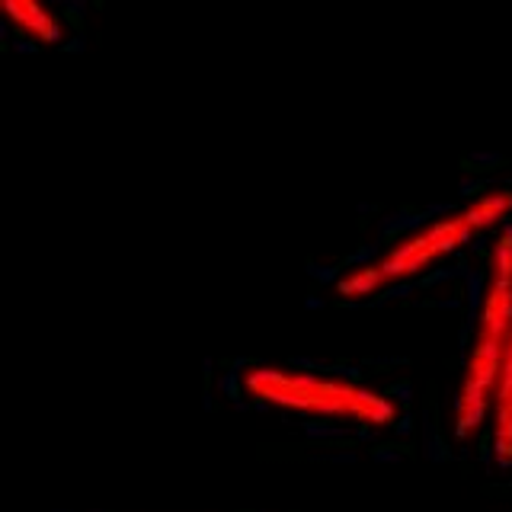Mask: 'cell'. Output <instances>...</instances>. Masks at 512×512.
<instances>
[{"mask_svg": "<svg viewBox=\"0 0 512 512\" xmlns=\"http://www.w3.org/2000/svg\"><path fill=\"white\" fill-rule=\"evenodd\" d=\"M266 400L272 404H282V407H317V397H308V394H285V391H266Z\"/></svg>", "mask_w": 512, "mask_h": 512, "instance_id": "6", "label": "cell"}, {"mask_svg": "<svg viewBox=\"0 0 512 512\" xmlns=\"http://www.w3.org/2000/svg\"><path fill=\"white\" fill-rule=\"evenodd\" d=\"M64 10H68V13H87V0H68V4H64Z\"/></svg>", "mask_w": 512, "mask_h": 512, "instance_id": "27", "label": "cell"}, {"mask_svg": "<svg viewBox=\"0 0 512 512\" xmlns=\"http://www.w3.org/2000/svg\"><path fill=\"white\" fill-rule=\"evenodd\" d=\"M413 295V282H394L391 288H384V292H378L372 301L365 304V308H378L381 301H397V298H410Z\"/></svg>", "mask_w": 512, "mask_h": 512, "instance_id": "7", "label": "cell"}, {"mask_svg": "<svg viewBox=\"0 0 512 512\" xmlns=\"http://www.w3.org/2000/svg\"><path fill=\"white\" fill-rule=\"evenodd\" d=\"M365 416L372 423H384V420H391V416H394V404L388 397H375V404H368Z\"/></svg>", "mask_w": 512, "mask_h": 512, "instance_id": "13", "label": "cell"}, {"mask_svg": "<svg viewBox=\"0 0 512 512\" xmlns=\"http://www.w3.org/2000/svg\"><path fill=\"white\" fill-rule=\"evenodd\" d=\"M202 372H205V375H212V372H215V359H212V356H205V359H202Z\"/></svg>", "mask_w": 512, "mask_h": 512, "instance_id": "36", "label": "cell"}, {"mask_svg": "<svg viewBox=\"0 0 512 512\" xmlns=\"http://www.w3.org/2000/svg\"><path fill=\"white\" fill-rule=\"evenodd\" d=\"M10 26H13V23H0V39H10V32H13ZM10 42H13V39H10Z\"/></svg>", "mask_w": 512, "mask_h": 512, "instance_id": "38", "label": "cell"}, {"mask_svg": "<svg viewBox=\"0 0 512 512\" xmlns=\"http://www.w3.org/2000/svg\"><path fill=\"white\" fill-rule=\"evenodd\" d=\"M509 208H512V189H509Z\"/></svg>", "mask_w": 512, "mask_h": 512, "instance_id": "42", "label": "cell"}, {"mask_svg": "<svg viewBox=\"0 0 512 512\" xmlns=\"http://www.w3.org/2000/svg\"><path fill=\"white\" fill-rule=\"evenodd\" d=\"M423 308H439V311H461V308H468V304L461 301V295H452V298H436V301H423Z\"/></svg>", "mask_w": 512, "mask_h": 512, "instance_id": "19", "label": "cell"}, {"mask_svg": "<svg viewBox=\"0 0 512 512\" xmlns=\"http://www.w3.org/2000/svg\"><path fill=\"white\" fill-rule=\"evenodd\" d=\"M388 391H391V397L400 400V404H410V400H413V384L410 381H394Z\"/></svg>", "mask_w": 512, "mask_h": 512, "instance_id": "21", "label": "cell"}, {"mask_svg": "<svg viewBox=\"0 0 512 512\" xmlns=\"http://www.w3.org/2000/svg\"><path fill=\"white\" fill-rule=\"evenodd\" d=\"M260 512H269V509H260Z\"/></svg>", "mask_w": 512, "mask_h": 512, "instance_id": "45", "label": "cell"}, {"mask_svg": "<svg viewBox=\"0 0 512 512\" xmlns=\"http://www.w3.org/2000/svg\"><path fill=\"white\" fill-rule=\"evenodd\" d=\"M375 397H378V394H375V391H368V388H359V391H356V400H359V404H375Z\"/></svg>", "mask_w": 512, "mask_h": 512, "instance_id": "29", "label": "cell"}, {"mask_svg": "<svg viewBox=\"0 0 512 512\" xmlns=\"http://www.w3.org/2000/svg\"><path fill=\"white\" fill-rule=\"evenodd\" d=\"M23 29H36L45 42H61V23L39 4L23 7Z\"/></svg>", "mask_w": 512, "mask_h": 512, "instance_id": "1", "label": "cell"}, {"mask_svg": "<svg viewBox=\"0 0 512 512\" xmlns=\"http://www.w3.org/2000/svg\"><path fill=\"white\" fill-rule=\"evenodd\" d=\"M250 407H253L256 413H266V410H269V400H266V397H256V394H253Z\"/></svg>", "mask_w": 512, "mask_h": 512, "instance_id": "31", "label": "cell"}, {"mask_svg": "<svg viewBox=\"0 0 512 512\" xmlns=\"http://www.w3.org/2000/svg\"><path fill=\"white\" fill-rule=\"evenodd\" d=\"M292 365L295 368H304V372H327L330 375V365H320L311 356H292Z\"/></svg>", "mask_w": 512, "mask_h": 512, "instance_id": "23", "label": "cell"}, {"mask_svg": "<svg viewBox=\"0 0 512 512\" xmlns=\"http://www.w3.org/2000/svg\"><path fill=\"white\" fill-rule=\"evenodd\" d=\"M10 45H13V52H20V55H39V42L29 39L26 32H16Z\"/></svg>", "mask_w": 512, "mask_h": 512, "instance_id": "15", "label": "cell"}, {"mask_svg": "<svg viewBox=\"0 0 512 512\" xmlns=\"http://www.w3.org/2000/svg\"><path fill=\"white\" fill-rule=\"evenodd\" d=\"M304 269H308V276H314L320 285H330V282H336V279H340V266H324V263H314V260H308V266H304Z\"/></svg>", "mask_w": 512, "mask_h": 512, "instance_id": "11", "label": "cell"}, {"mask_svg": "<svg viewBox=\"0 0 512 512\" xmlns=\"http://www.w3.org/2000/svg\"><path fill=\"white\" fill-rule=\"evenodd\" d=\"M448 279H461V276H458V269H455V263H452V266H436L432 272H426V276L420 279V285H423V288H432V285H442V282H448Z\"/></svg>", "mask_w": 512, "mask_h": 512, "instance_id": "12", "label": "cell"}, {"mask_svg": "<svg viewBox=\"0 0 512 512\" xmlns=\"http://www.w3.org/2000/svg\"><path fill=\"white\" fill-rule=\"evenodd\" d=\"M61 48H64V52H68V55H80V52H84V48H87V36H84V32H77V36H71V39L64 42Z\"/></svg>", "mask_w": 512, "mask_h": 512, "instance_id": "24", "label": "cell"}, {"mask_svg": "<svg viewBox=\"0 0 512 512\" xmlns=\"http://www.w3.org/2000/svg\"><path fill=\"white\" fill-rule=\"evenodd\" d=\"M400 234V224H397V215L391 212V215H381V221H378V240H391V237H397Z\"/></svg>", "mask_w": 512, "mask_h": 512, "instance_id": "17", "label": "cell"}, {"mask_svg": "<svg viewBox=\"0 0 512 512\" xmlns=\"http://www.w3.org/2000/svg\"><path fill=\"white\" fill-rule=\"evenodd\" d=\"M372 458L381 464H397V461H404V452H400V448H391V445H375Z\"/></svg>", "mask_w": 512, "mask_h": 512, "instance_id": "14", "label": "cell"}, {"mask_svg": "<svg viewBox=\"0 0 512 512\" xmlns=\"http://www.w3.org/2000/svg\"><path fill=\"white\" fill-rule=\"evenodd\" d=\"M487 247H490V244H487V237H484V234H480V237H474V244H471V250H474V253H480V256H484V253H487Z\"/></svg>", "mask_w": 512, "mask_h": 512, "instance_id": "30", "label": "cell"}, {"mask_svg": "<svg viewBox=\"0 0 512 512\" xmlns=\"http://www.w3.org/2000/svg\"><path fill=\"white\" fill-rule=\"evenodd\" d=\"M378 253H381V240H368V244H362L359 250H352L346 256V266H368Z\"/></svg>", "mask_w": 512, "mask_h": 512, "instance_id": "8", "label": "cell"}, {"mask_svg": "<svg viewBox=\"0 0 512 512\" xmlns=\"http://www.w3.org/2000/svg\"><path fill=\"white\" fill-rule=\"evenodd\" d=\"M493 263H496V288H509L512 285V224H506V237L496 244L493 250Z\"/></svg>", "mask_w": 512, "mask_h": 512, "instance_id": "3", "label": "cell"}, {"mask_svg": "<svg viewBox=\"0 0 512 512\" xmlns=\"http://www.w3.org/2000/svg\"><path fill=\"white\" fill-rule=\"evenodd\" d=\"M413 429H416L413 413H410V410H404V413H400L397 420H394V432H397V436H410Z\"/></svg>", "mask_w": 512, "mask_h": 512, "instance_id": "22", "label": "cell"}, {"mask_svg": "<svg viewBox=\"0 0 512 512\" xmlns=\"http://www.w3.org/2000/svg\"><path fill=\"white\" fill-rule=\"evenodd\" d=\"M407 362H410L407 356H391V359H388V365H407Z\"/></svg>", "mask_w": 512, "mask_h": 512, "instance_id": "40", "label": "cell"}, {"mask_svg": "<svg viewBox=\"0 0 512 512\" xmlns=\"http://www.w3.org/2000/svg\"><path fill=\"white\" fill-rule=\"evenodd\" d=\"M304 308H308V311H320V308H324V298H320V295H308V298H304Z\"/></svg>", "mask_w": 512, "mask_h": 512, "instance_id": "28", "label": "cell"}, {"mask_svg": "<svg viewBox=\"0 0 512 512\" xmlns=\"http://www.w3.org/2000/svg\"><path fill=\"white\" fill-rule=\"evenodd\" d=\"M420 448H423V455L429 461H448L452 458V448H448L439 436H436V429H432V416L429 410L423 413V436H420Z\"/></svg>", "mask_w": 512, "mask_h": 512, "instance_id": "4", "label": "cell"}, {"mask_svg": "<svg viewBox=\"0 0 512 512\" xmlns=\"http://www.w3.org/2000/svg\"><path fill=\"white\" fill-rule=\"evenodd\" d=\"M215 391L224 394V397H240V372H234V368H228V372L215 375Z\"/></svg>", "mask_w": 512, "mask_h": 512, "instance_id": "9", "label": "cell"}, {"mask_svg": "<svg viewBox=\"0 0 512 512\" xmlns=\"http://www.w3.org/2000/svg\"><path fill=\"white\" fill-rule=\"evenodd\" d=\"M90 512H109V509H90Z\"/></svg>", "mask_w": 512, "mask_h": 512, "instance_id": "43", "label": "cell"}, {"mask_svg": "<svg viewBox=\"0 0 512 512\" xmlns=\"http://www.w3.org/2000/svg\"><path fill=\"white\" fill-rule=\"evenodd\" d=\"M471 330H474V327H468V324H464V327L458 330V346H461V349L468 346V340H471Z\"/></svg>", "mask_w": 512, "mask_h": 512, "instance_id": "33", "label": "cell"}, {"mask_svg": "<svg viewBox=\"0 0 512 512\" xmlns=\"http://www.w3.org/2000/svg\"><path fill=\"white\" fill-rule=\"evenodd\" d=\"M343 308H349V311H356V308H359V301H352V298H343Z\"/></svg>", "mask_w": 512, "mask_h": 512, "instance_id": "41", "label": "cell"}, {"mask_svg": "<svg viewBox=\"0 0 512 512\" xmlns=\"http://www.w3.org/2000/svg\"><path fill=\"white\" fill-rule=\"evenodd\" d=\"M304 436L308 439H343L346 432L340 429V426H333V423H327V420H308V416H304Z\"/></svg>", "mask_w": 512, "mask_h": 512, "instance_id": "5", "label": "cell"}, {"mask_svg": "<svg viewBox=\"0 0 512 512\" xmlns=\"http://www.w3.org/2000/svg\"><path fill=\"white\" fill-rule=\"evenodd\" d=\"M234 407H237L240 413H244V410L250 407V404H247V397H234Z\"/></svg>", "mask_w": 512, "mask_h": 512, "instance_id": "39", "label": "cell"}, {"mask_svg": "<svg viewBox=\"0 0 512 512\" xmlns=\"http://www.w3.org/2000/svg\"><path fill=\"white\" fill-rule=\"evenodd\" d=\"M356 212H359V215H372V212H375V205H372V202H359V205H356Z\"/></svg>", "mask_w": 512, "mask_h": 512, "instance_id": "35", "label": "cell"}, {"mask_svg": "<svg viewBox=\"0 0 512 512\" xmlns=\"http://www.w3.org/2000/svg\"><path fill=\"white\" fill-rule=\"evenodd\" d=\"M480 186H484V180H480V176H464V180L458 183V192H464V196H468V192H477Z\"/></svg>", "mask_w": 512, "mask_h": 512, "instance_id": "26", "label": "cell"}, {"mask_svg": "<svg viewBox=\"0 0 512 512\" xmlns=\"http://www.w3.org/2000/svg\"><path fill=\"white\" fill-rule=\"evenodd\" d=\"M330 375H340L346 381H362V365H349V362H333Z\"/></svg>", "mask_w": 512, "mask_h": 512, "instance_id": "16", "label": "cell"}, {"mask_svg": "<svg viewBox=\"0 0 512 512\" xmlns=\"http://www.w3.org/2000/svg\"><path fill=\"white\" fill-rule=\"evenodd\" d=\"M397 224H400V234L404 231H420L423 224L429 221V215L426 212H407V208H397Z\"/></svg>", "mask_w": 512, "mask_h": 512, "instance_id": "10", "label": "cell"}, {"mask_svg": "<svg viewBox=\"0 0 512 512\" xmlns=\"http://www.w3.org/2000/svg\"><path fill=\"white\" fill-rule=\"evenodd\" d=\"M212 404H215V397H212V391H205V394H202V407H205V410H212Z\"/></svg>", "mask_w": 512, "mask_h": 512, "instance_id": "37", "label": "cell"}, {"mask_svg": "<svg viewBox=\"0 0 512 512\" xmlns=\"http://www.w3.org/2000/svg\"><path fill=\"white\" fill-rule=\"evenodd\" d=\"M55 512H68V509H55Z\"/></svg>", "mask_w": 512, "mask_h": 512, "instance_id": "44", "label": "cell"}, {"mask_svg": "<svg viewBox=\"0 0 512 512\" xmlns=\"http://www.w3.org/2000/svg\"><path fill=\"white\" fill-rule=\"evenodd\" d=\"M423 212L429 215V218H436V215H452L455 212V205L452 202H429Z\"/></svg>", "mask_w": 512, "mask_h": 512, "instance_id": "25", "label": "cell"}, {"mask_svg": "<svg viewBox=\"0 0 512 512\" xmlns=\"http://www.w3.org/2000/svg\"><path fill=\"white\" fill-rule=\"evenodd\" d=\"M468 164L496 167V164H503V154L500 151H474V154H468Z\"/></svg>", "mask_w": 512, "mask_h": 512, "instance_id": "18", "label": "cell"}, {"mask_svg": "<svg viewBox=\"0 0 512 512\" xmlns=\"http://www.w3.org/2000/svg\"><path fill=\"white\" fill-rule=\"evenodd\" d=\"M247 365H250V359H247V356H237V359H231V368H234V372H244Z\"/></svg>", "mask_w": 512, "mask_h": 512, "instance_id": "34", "label": "cell"}, {"mask_svg": "<svg viewBox=\"0 0 512 512\" xmlns=\"http://www.w3.org/2000/svg\"><path fill=\"white\" fill-rule=\"evenodd\" d=\"M320 384L324 381H317L311 372H304V375H295L292 381H288V388H304V391H320Z\"/></svg>", "mask_w": 512, "mask_h": 512, "instance_id": "20", "label": "cell"}, {"mask_svg": "<svg viewBox=\"0 0 512 512\" xmlns=\"http://www.w3.org/2000/svg\"><path fill=\"white\" fill-rule=\"evenodd\" d=\"M375 439H378V436H375V432H372V429H368V426H362V429H359V442H368V445H378Z\"/></svg>", "mask_w": 512, "mask_h": 512, "instance_id": "32", "label": "cell"}, {"mask_svg": "<svg viewBox=\"0 0 512 512\" xmlns=\"http://www.w3.org/2000/svg\"><path fill=\"white\" fill-rule=\"evenodd\" d=\"M381 269L372 266L368 272H356V276H349V279H340L336 282V288H340V295L343 298H352V295H368V292H375L378 282H381Z\"/></svg>", "mask_w": 512, "mask_h": 512, "instance_id": "2", "label": "cell"}]
</instances>
